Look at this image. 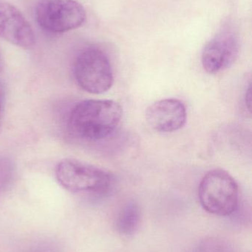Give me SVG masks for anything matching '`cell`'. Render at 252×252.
Returning a JSON list of instances; mask_svg holds the SVG:
<instances>
[{
	"instance_id": "1",
	"label": "cell",
	"mask_w": 252,
	"mask_h": 252,
	"mask_svg": "<svg viewBox=\"0 0 252 252\" xmlns=\"http://www.w3.org/2000/svg\"><path fill=\"white\" fill-rule=\"evenodd\" d=\"M122 116V108L115 100H84L71 111L68 126L76 137L96 142L112 135Z\"/></svg>"
},
{
	"instance_id": "2",
	"label": "cell",
	"mask_w": 252,
	"mask_h": 252,
	"mask_svg": "<svg viewBox=\"0 0 252 252\" xmlns=\"http://www.w3.org/2000/svg\"><path fill=\"white\" fill-rule=\"evenodd\" d=\"M56 177L65 189L75 193L105 195L114 185L112 173L75 158H65L56 166Z\"/></svg>"
},
{
	"instance_id": "3",
	"label": "cell",
	"mask_w": 252,
	"mask_h": 252,
	"mask_svg": "<svg viewBox=\"0 0 252 252\" xmlns=\"http://www.w3.org/2000/svg\"><path fill=\"white\" fill-rule=\"evenodd\" d=\"M198 195L201 207L210 214L227 217L238 209V183L222 169H214L204 175L198 187Z\"/></svg>"
},
{
	"instance_id": "4",
	"label": "cell",
	"mask_w": 252,
	"mask_h": 252,
	"mask_svg": "<svg viewBox=\"0 0 252 252\" xmlns=\"http://www.w3.org/2000/svg\"><path fill=\"white\" fill-rule=\"evenodd\" d=\"M73 72L78 86L90 94H103L113 84L110 61L105 52L96 47L86 49L78 55Z\"/></svg>"
},
{
	"instance_id": "5",
	"label": "cell",
	"mask_w": 252,
	"mask_h": 252,
	"mask_svg": "<svg viewBox=\"0 0 252 252\" xmlns=\"http://www.w3.org/2000/svg\"><path fill=\"white\" fill-rule=\"evenodd\" d=\"M84 7L75 0H39L36 19L44 31L62 33L81 27L86 20Z\"/></svg>"
},
{
	"instance_id": "6",
	"label": "cell",
	"mask_w": 252,
	"mask_h": 252,
	"mask_svg": "<svg viewBox=\"0 0 252 252\" xmlns=\"http://www.w3.org/2000/svg\"><path fill=\"white\" fill-rule=\"evenodd\" d=\"M238 32L231 26H225L207 43L201 54V63L206 72L216 74L230 67L240 53Z\"/></svg>"
},
{
	"instance_id": "7",
	"label": "cell",
	"mask_w": 252,
	"mask_h": 252,
	"mask_svg": "<svg viewBox=\"0 0 252 252\" xmlns=\"http://www.w3.org/2000/svg\"><path fill=\"white\" fill-rule=\"evenodd\" d=\"M0 38L28 50L36 44L29 22L16 7L5 1H0Z\"/></svg>"
},
{
	"instance_id": "8",
	"label": "cell",
	"mask_w": 252,
	"mask_h": 252,
	"mask_svg": "<svg viewBox=\"0 0 252 252\" xmlns=\"http://www.w3.org/2000/svg\"><path fill=\"white\" fill-rule=\"evenodd\" d=\"M187 119L186 106L176 98L158 100L146 111V120L150 127L160 133H172L180 130Z\"/></svg>"
},
{
	"instance_id": "9",
	"label": "cell",
	"mask_w": 252,
	"mask_h": 252,
	"mask_svg": "<svg viewBox=\"0 0 252 252\" xmlns=\"http://www.w3.org/2000/svg\"><path fill=\"white\" fill-rule=\"evenodd\" d=\"M142 212L136 201L126 203L117 215L115 229L119 235L130 236L134 235L140 227Z\"/></svg>"
},
{
	"instance_id": "10",
	"label": "cell",
	"mask_w": 252,
	"mask_h": 252,
	"mask_svg": "<svg viewBox=\"0 0 252 252\" xmlns=\"http://www.w3.org/2000/svg\"><path fill=\"white\" fill-rule=\"evenodd\" d=\"M16 165L10 157L0 155V193L7 191L16 177Z\"/></svg>"
},
{
	"instance_id": "11",
	"label": "cell",
	"mask_w": 252,
	"mask_h": 252,
	"mask_svg": "<svg viewBox=\"0 0 252 252\" xmlns=\"http://www.w3.org/2000/svg\"><path fill=\"white\" fill-rule=\"evenodd\" d=\"M251 86H250V84H249L248 88L246 90L245 93V103L246 106L248 108L249 111H251V101H252V97H251Z\"/></svg>"
},
{
	"instance_id": "12",
	"label": "cell",
	"mask_w": 252,
	"mask_h": 252,
	"mask_svg": "<svg viewBox=\"0 0 252 252\" xmlns=\"http://www.w3.org/2000/svg\"><path fill=\"white\" fill-rule=\"evenodd\" d=\"M4 93L2 87L0 86V112L2 109L3 104H4Z\"/></svg>"
},
{
	"instance_id": "13",
	"label": "cell",
	"mask_w": 252,
	"mask_h": 252,
	"mask_svg": "<svg viewBox=\"0 0 252 252\" xmlns=\"http://www.w3.org/2000/svg\"><path fill=\"white\" fill-rule=\"evenodd\" d=\"M1 55H0V68H1Z\"/></svg>"
}]
</instances>
